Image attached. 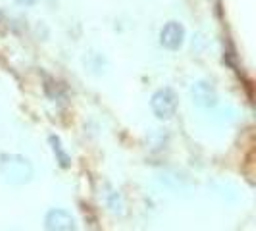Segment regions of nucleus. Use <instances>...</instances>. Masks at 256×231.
<instances>
[{
	"instance_id": "obj_4",
	"label": "nucleus",
	"mask_w": 256,
	"mask_h": 231,
	"mask_svg": "<svg viewBox=\"0 0 256 231\" xmlns=\"http://www.w3.org/2000/svg\"><path fill=\"white\" fill-rule=\"evenodd\" d=\"M185 42V27L180 22H168L160 31V44L166 50H180Z\"/></svg>"
},
{
	"instance_id": "obj_1",
	"label": "nucleus",
	"mask_w": 256,
	"mask_h": 231,
	"mask_svg": "<svg viewBox=\"0 0 256 231\" xmlns=\"http://www.w3.org/2000/svg\"><path fill=\"white\" fill-rule=\"evenodd\" d=\"M0 178L8 185H27L35 178V168L31 160L22 154H0Z\"/></svg>"
},
{
	"instance_id": "obj_7",
	"label": "nucleus",
	"mask_w": 256,
	"mask_h": 231,
	"mask_svg": "<svg viewBox=\"0 0 256 231\" xmlns=\"http://www.w3.org/2000/svg\"><path fill=\"white\" fill-rule=\"evenodd\" d=\"M20 6H35L37 2H40V0H16Z\"/></svg>"
},
{
	"instance_id": "obj_3",
	"label": "nucleus",
	"mask_w": 256,
	"mask_h": 231,
	"mask_svg": "<svg viewBox=\"0 0 256 231\" xmlns=\"http://www.w3.org/2000/svg\"><path fill=\"white\" fill-rule=\"evenodd\" d=\"M44 230L46 231H77L76 218L62 208H52L44 216Z\"/></svg>"
},
{
	"instance_id": "obj_2",
	"label": "nucleus",
	"mask_w": 256,
	"mask_h": 231,
	"mask_svg": "<svg viewBox=\"0 0 256 231\" xmlns=\"http://www.w3.org/2000/svg\"><path fill=\"white\" fill-rule=\"evenodd\" d=\"M178 106H180L178 92L170 87L158 89L150 98V110L156 116V120H160V122L172 120L178 112Z\"/></svg>"
},
{
	"instance_id": "obj_5",
	"label": "nucleus",
	"mask_w": 256,
	"mask_h": 231,
	"mask_svg": "<svg viewBox=\"0 0 256 231\" xmlns=\"http://www.w3.org/2000/svg\"><path fill=\"white\" fill-rule=\"evenodd\" d=\"M191 100L198 108H214L218 104V92H216L212 83L196 81L191 87Z\"/></svg>"
},
{
	"instance_id": "obj_8",
	"label": "nucleus",
	"mask_w": 256,
	"mask_h": 231,
	"mask_svg": "<svg viewBox=\"0 0 256 231\" xmlns=\"http://www.w3.org/2000/svg\"><path fill=\"white\" fill-rule=\"evenodd\" d=\"M0 22H2V14H0Z\"/></svg>"
},
{
	"instance_id": "obj_6",
	"label": "nucleus",
	"mask_w": 256,
	"mask_h": 231,
	"mask_svg": "<svg viewBox=\"0 0 256 231\" xmlns=\"http://www.w3.org/2000/svg\"><path fill=\"white\" fill-rule=\"evenodd\" d=\"M50 144H52V150L56 154V160L60 162V166L62 168H68L70 166V154L64 150V146H62V142L58 137H50Z\"/></svg>"
}]
</instances>
